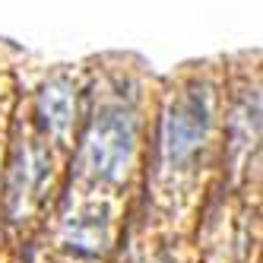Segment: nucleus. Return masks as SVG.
I'll use <instances>...</instances> for the list:
<instances>
[{
    "instance_id": "obj_2",
    "label": "nucleus",
    "mask_w": 263,
    "mask_h": 263,
    "mask_svg": "<svg viewBox=\"0 0 263 263\" xmlns=\"http://www.w3.org/2000/svg\"><path fill=\"white\" fill-rule=\"evenodd\" d=\"M86 61L58 64L32 89V121L48 143H67L83 121L86 105Z\"/></svg>"
},
{
    "instance_id": "obj_1",
    "label": "nucleus",
    "mask_w": 263,
    "mask_h": 263,
    "mask_svg": "<svg viewBox=\"0 0 263 263\" xmlns=\"http://www.w3.org/2000/svg\"><path fill=\"white\" fill-rule=\"evenodd\" d=\"M86 105L77 175L89 184H118L130 172L143 134V96L153 73L134 54L86 61Z\"/></svg>"
},
{
    "instance_id": "obj_3",
    "label": "nucleus",
    "mask_w": 263,
    "mask_h": 263,
    "mask_svg": "<svg viewBox=\"0 0 263 263\" xmlns=\"http://www.w3.org/2000/svg\"><path fill=\"white\" fill-rule=\"evenodd\" d=\"M54 159H51V143L39 134V130H26L23 140L13 149V162H10V175H7V194L13 210L26 206L42 194V187L48 184L54 172Z\"/></svg>"
},
{
    "instance_id": "obj_4",
    "label": "nucleus",
    "mask_w": 263,
    "mask_h": 263,
    "mask_svg": "<svg viewBox=\"0 0 263 263\" xmlns=\"http://www.w3.org/2000/svg\"><path fill=\"white\" fill-rule=\"evenodd\" d=\"M64 235L77 248H89V251L105 248L108 244V206L99 200L83 203L80 210H73V216H67Z\"/></svg>"
}]
</instances>
